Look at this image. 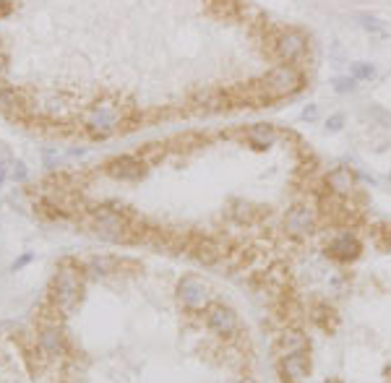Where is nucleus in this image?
I'll use <instances>...</instances> for the list:
<instances>
[{"mask_svg":"<svg viewBox=\"0 0 391 383\" xmlns=\"http://www.w3.org/2000/svg\"><path fill=\"white\" fill-rule=\"evenodd\" d=\"M78 300H81V276L65 263L55 276V305L63 313H71L78 305Z\"/></svg>","mask_w":391,"mask_h":383,"instance_id":"f257e3e1","label":"nucleus"},{"mask_svg":"<svg viewBox=\"0 0 391 383\" xmlns=\"http://www.w3.org/2000/svg\"><path fill=\"white\" fill-rule=\"evenodd\" d=\"M261 86L269 97H284L300 89V73L292 65H279L261 78Z\"/></svg>","mask_w":391,"mask_h":383,"instance_id":"f03ea898","label":"nucleus"},{"mask_svg":"<svg viewBox=\"0 0 391 383\" xmlns=\"http://www.w3.org/2000/svg\"><path fill=\"white\" fill-rule=\"evenodd\" d=\"M120 120H123V110L110 107V104H102V107H94L86 115V128L91 133L107 136V133H112L115 128L120 125Z\"/></svg>","mask_w":391,"mask_h":383,"instance_id":"7ed1b4c3","label":"nucleus"},{"mask_svg":"<svg viewBox=\"0 0 391 383\" xmlns=\"http://www.w3.org/2000/svg\"><path fill=\"white\" fill-rule=\"evenodd\" d=\"M206 323H209L219 336H232L237 331V316L224 305H209L206 308Z\"/></svg>","mask_w":391,"mask_h":383,"instance_id":"20e7f679","label":"nucleus"},{"mask_svg":"<svg viewBox=\"0 0 391 383\" xmlns=\"http://www.w3.org/2000/svg\"><path fill=\"white\" fill-rule=\"evenodd\" d=\"M274 47H277V55L282 57V60H287V63H292V60H297L303 52H305V37L300 31H282L277 39H274Z\"/></svg>","mask_w":391,"mask_h":383,"instance_id":"39448f33","label":"nucleus"},{"mask_svg":"<svg viewBox=\"0 0 391 383\" xmlns=\"http://www.w3.org/2000/svg\"><path fill=\"white\" fill-rule=\"evenodd\" d=\"M37 347L42 350V355H47V357H60L65 352V339H63V334L57 331V326L44 323L37 331Z\"/></svg>","mask_w":391,"mask_h":383,"instance_id":"423d86ee","label":"nucleus"},{"mask_svg":"<svg viewBox=\"0 0 391 383\" xmlns=\"http://www.w3.org/2000/svg\"><path fill=\"white\" fill-rule=\"evenodd\" d=\"M178 295L183 300V305H188V308H203L206 300H209V292H206L203 282L193 279V276H188V279H183L178 284Z\"/></svg>","mask_w":391,"mask_h":383,"instance_id":"0eeeda50","label":"nucleus"},{"mask_svg":"<svg viewBox=\"0 0 391 383\" xmlns=\"http://www.w3.org/2000/svg\"><path fill=\"white\" fill-rule=\"evenodd\" d=\"M94 229L102 232V235H107V237H118V235H125L128 224L115 211H97L94 214Z\"/></svg>","mask_w":391,"mask_h":383,"instance_id":"6e6552de","label":"nucleus"},{"mask_svg":"<svg viewBox=\"0 0 391 383\" xmlns=\"http://www.w3.org/2000/svg\"><path fill=\"white\" fill-rule=\"evenodd\" d=\"M107 172L112 178H139L144 172V165L136 157H120V159H112L107 165Z\"/></svg>","mask_w":391,"mask_h":383,"instance_id":"1a4fd4ad","label":"nucleus"},{"mask_svg":"<svg viewBox=\"0 0 391 383\" xmlns=\"http://www.w3.org/2000/svg\"><path fill=\"white\" fill-rule=\"evenodd\" d=\"M279 350L284 357H290V355H303L308 350V339H305V334L303 331H297V329H287L282 334V339H279Z\"/></svg>","mask_w":391,"mask_h":383,"instance_id":"9d476101","label":"nucleus"},{"mask_svg":"<svg viewBox=\"0 0 391 383\" xmlns=\"http://www.w3.org/2000/svg\"><path fill=\"white\" fill-rule=\"evenodd\" d=\"M287 227L292 232H297V235H303V232H308L313 227V211H310L308 206H295L290 211V216H287Z\"/></svg>","mask_w":391,"mask_h":383,"instance_id":"9b49d317","label":"nucleus"},{"mask_svg":"<svg viewBox=\"0 0 391 383\" xmlns=\"http://www.w3.org/2000/svg\"><path fill=\"white\" fill-rule=\"evenodd\" d=\"M284 373H287V378L290 381H303L305 376H308V370H310V365H308V360H305V352L303 355H290V357H284Z\"/></svg>","mask_w":391,"mask_h":383,"instance_id":"f8f14e48","label":"nucleus"},{"mask_svg":"<svg viewBox=\"0 0 391 383\" xmlns=\"http://www.w3.org/2000/svg\"><path fill=\"white\" fill-rule=\"evenodd\" d=\"M360 245H358V240H352L350 235H342L334 245H331V253L339 255V258H352V255H358Z\"/></svg>","mask_w":391,"mask_h":383,"instance_id":"ddd939ff","label":"nucleus"},{"mask_svg":"<svg viewBox=\"0 0 391 383\" xmlns=\"http://www.w3.org/2000/svg\"><path fill=\"white\" fill-rule=\"evenodd\" d=\"M86 266H89V271H94L99 276H107L118 269V263H115V258H110V255H91Z\"/></svg>","mask_w":391,"mask_h":383,"instance_id":"4468645a","label":"nucleus"},{"mask_svg":"<svg viewBox=\"0 0 391 383\" xmlns=\"http://www.w3.org/2000/svg\"><path fill=\"white\" fill-rule=\"evenodd\" d=\"M329 185L334 188V193H350L352 180H350V175L344 170H337V172H331V175H329Z\"/></svg>","mask_w":391,"mask_h":383,"instance_id":"2eb2a0df","label":"nucleus"},{"mask_svg":"<svg viewBox=\"0 0 391 383\" xmlns=\"http://www.w3.org/2000/svg\"><path fill=\"white\" fill-rule=\"evenodd\" d=\"M350 73H352L355 78L368 81V78H373V76H376V68H373L371 63H352V65H350Z\"/></svg>","mask_w":391,"mask_h":383,"instance_id":"dca6fc26","label":"nucleus"},{"mask_svg":"<svg viewBox=\"0 0 391 383\" xmlns=\"http://www.w3.org/2000/svg\"><path fill=\"white\" fill-rule=\"evenodd\" d=\"M256 138H266V144H269L274 138V131L269 125H258V128H253V131H250V141H256Z\"/></svg>","mask_w":391,"mask_h":383,"instance_id":"f3484780","label":"nucleus"},{"mask_svg":"<svg viewBox=\"0 0 391 383\" xmlns=\"http://www.w3.org/2000/svg\"><path fill=\"white\" fill-rule=\"evenodd\" d=\"M360 21L365 24V29H371V31H381V24H378L376 18H371V16H365V13H363V16H360Z\"/></svg>","mask_w":391,"mask_h":383,"instance_id":"a211bd4d","label":"nucleus"},{"mask_svg":"<svg viewBox=\"0 0 391 383\" xmlns=\"http://www.w3.org/2000/svg\"><path fill=\"white\" fill-rule=\"evenodd\" d=\"M334 86H337L339 91H352L355 81H352V78H337V81H334Z\"/></svg>","mask_w":391,"mask_h":383,"instance_id":"6ab92c4d","label":"nucleus"},{"mask_svg":"<svg viewBox=\"0 0 391 383\" xmlns=\"http://www.w3.org/2000/svg\"><path fill=\"white\" fill-rule=\"evenodd\" d=\"M326 128H329V131H339V128H342V118H339V115H334V118H329Z\"/></svg>","mask_w":391,"mask_h":383,"instance_id":"aec40b11","label":"nucleus"},{"mask_svg":"<svg viewBox=\"0 0 391 383\" xmlns=\"http://www.w3.org/2000/svg\"><path fill=\"white\" fill-rule=\"evenodd\" d=\"M13 178H16V180H24V178H26V170H24V165H21V162H16V167H13Z\"/></svg>","mask_w":391,"mask_h":383,"instance_id":"412c9836","label":"nucleus"},{"mask_svg":"<svg viewBox=\"0 0 391 383\" xmlns=\"http://www.w3.org/2000/svg\"><path fill=\"white\" fill-rule=\"evenodd\" d=\"M5 68H8V57H5V52H0V76L5 73Z\"/></svg>","mask_w":391,"mask_h":383,"instance_id":"4be33fe9","label":"nucleus"},{"mask_svg":"<svg viewBox=\"0 0 391 383\" xmlns=\"http://www.w3.org/2000/svg\"><path fill=\"white\" fill-rule=\"evenodd\" d=\"M303 118H305V120H313V118H316V110H313V107H308V110L303 112Z\"/></svg>","mask_w":391,"mask_h":383,"instance_id":"5701e85b","label":"nucleus"},{"mask_svg":"<svg viewBox=\"0 0 391 383\" xmlns=\"http://www.w3.org/2000/svg\"><path fill=\"white\" fill-rule=\"evenodd\" d=\"M5 175H8V172H5V165H3V162H0V185H3V180H5Z\"/></svg>","mask_w":391,"mask_h":383,"instance_id":"b1692460","label":"nucleus"},{"mask_svg":"<svg viewBox=\"0 0 391 383\" xmlns=\"http://www.w3.org/2000/svg\"><path fill=\"white\" fill-rule=\"evenodd\" d=\"M329 383H334V381H329Z\"/></svg>","mask_w":391,"mask_h":383,"instance_id":"393cba45","label":"nucleus"}]
</instances>
